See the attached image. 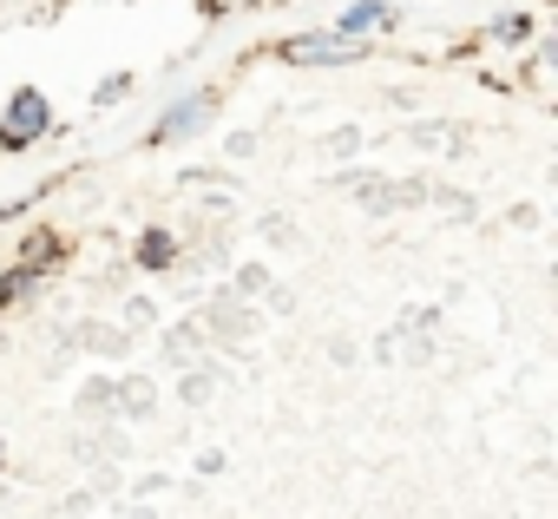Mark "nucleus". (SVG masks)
Returning <instances> with one entry per match:
<instances>
[{"label":"nucleus","mask_w":558,"mask_h":519,"mask_svg":"<svg viewBox=\"0 0 558 519\" xmlns=\"http://www.w3.org/2000/svg\"><path fill=\"white\" fill-rule=\"evenodd\" d=\"M47 132H53V106H47V93L21 86V93L8 99V119H0V152H27V145L47 138Z\"/></svg>","instance_id":"1"},{"label":"nucleus","mask_w":558,"mask_h":519,"mask_svg":"<svg viewBox=\"0 0 558 519\" xmlns=\"http://www.w3.org/2000/svg\"><path fill=\"white\" fill-rule=\"evenodd\" d=\"M276 53L290 67H355L368 53V40H355V34H303V40H283Z\"/></svg>","instance_id":"2"},{"label":"nucleus","mask_w":558,"mask_h":519,"mask_svg":"<svg viewBox=\"0 0 558 519\" xmlns=\"http://www.w3.org/2000/svg\"><path fill=\"white\" fill-rule=\"evenodd\" d=\"M210 112H217V93L204 86V93L178 99V106H171V112L151 125V138H158V145H171V138H184V132H204V125H210Z\"/></svg>","instance_id":"3"},{"label":"nucleus","mask_w":558,"mask_h":519,"mask_svg":"<svg viewBox=\"0 0 558 519\" xmlns=\"http://www.w3.org/2000/svg\"><path fill=\"white\" fill-rule=\"evenodd\" d=\"M395 21V8L388 0H349V14L336 21V34H355V40H368V34H381Z\"/></svg>","instance_id":"4"},{"label":"nucleus","mask_w":558,"mask_h":519,"mask_svg":"<svg viewBox=\"0 0 558 519\" xmlns=\"http://www.w3.org/2000/svg\"><path fill=\"white\" fill-rule=\"evenodd\" d=\"M171 264H178V237H171V230H158V224H151V230H138V270L165 277Z\"/></svg>","instance_id":"5"},{"label":"nucleus","mask_w":558,"mask_h":519,"mask_svg":"<svg viewBox=\"0 0 558 519\" xmlns=\"http://www.w3.org/2000/svg\"><path fill=\"white\" fill-rule=\"evenodd\" d=\"M60 256H66V243H60L53 230H34V237L21 243V264H34L40 277H47V270H60Z\"/></svg>","instance_id":"6"},{"label":"nucleus","mask_w":558,"mask_h":519,"mask_svg":"<svg viewBox=\"0 0 558 519\" xmlns=\"http://www.w3.org/2000/svg\"><path fill=\"white\" fill-rule=\"evenodd\" d=\"M34 290H40V270H34V264H14V270H8V283H0V310H21Z\"/></svg>","instance_id":"7"},{"label":"nucleus","mask_w":558,"mask_h":519,"mask_svg":"<svg viewBox=\"0 0 558 519\" xmlns=\"http://www.w3.org/2000/svg\"><path fill=\"white\" fill-rule=\"evenodd\" d=\"M486 34H493V40H506V47H525V40H532V21H525V14H512V21H493Z\"/></svg>","instance_id":"8"},{"label":"nucleus","mask_w":558,"mask_h":519,"mask_svg":"<svg viewBox=\"0 0 558 519\" xmlns=\"http://www.w3.org/2000/svg\"><path fill=\"white\" fill-rule=\"evenodd\" d=\"M125 86H132L125 73H119V80H106V86H99V106H112V99H125Z\"/></svg>","instance_id":"9"}]
</instances>
